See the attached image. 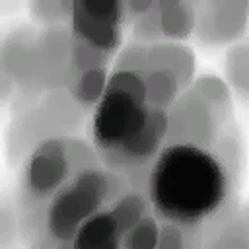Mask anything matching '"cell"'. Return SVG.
<instances>
[{
	"mask_svg": "<svg viewBox=\"0 0 249 249\" xmlns=\"http://www.w3.org/2000/svg\"><path fill=\"white\" fill-rule=\"evenodd\" d=\"M86 146L78 140L70 138H47L43 140L31 154L25 163L21 187L29 200H49L74 173L78 161L93 165L95 158L91 160V152L84 156H76Z\"/></svg>",
	"mask_w": 249,
	"mask_h": 249,
	"instance_id": "cell-3",
	"label": "cell"
},
{
	"mask_svg": "<svg viewBox=\"0 0 249 249\" xmlns=\"http://www.w3.org/2000/svg\"><path fill=\"white\" fill-rule=\"evenodd\" d=\"M226 171L206 148L169 144L152 165L150 198L165 220L195 226L224 204L230 185Z\"/></svg>",
	"mask_w": 249,
	"mask_h": 249,
	"instance_id": "cell-1",
	"label": "cell"
},
{
	"mask_svg": "<svg viewBox=\"0 0 249 249\" xmlns=\"http://www.w3.org/2000/svg\"><path fill=\"white\" fill-rule=\"evenodd\" d=\"M109 60V54L89 47L88 43L72 37V49H70V80L82 72L93 70V68H101L105 66ZM68 80V82H70Z\"/></svg>",
	"mask_w": 249,
	"mask_h": 249,
	"instance_id": "cell-14",
	"label": "cell"
},
{
	"mask_svg": "<svg viewBox=\"0 0 249 249\" xmlns=\"http://www.w3.org/2000/svg\"><path fill=\"white\" fill-rule=\"evenodd\" d=\"M109 212L115 218L119 231L124 235L144 214H148V200L140 193H123L119 198H115Z\"/></svg>",
	"mask_w": 249,
	"mask_h": 249,
	"instance_id": "cell-13",
	"label": "cell"
},
{
	"mask_svg": "<svg viewBox=\"0 0 249 249\" xmlns=\"http://www.w3.org/2000/svg\"><path fill=\"white\" fill-rule=\"evenodd\" d=\"M115 70H128L136 72L138 76H146L148 70V45L146 43H130L123 49V53L117 58Z\"/></svg>",
	"mask_w": 249,
	"mask_h": 249,
	"instance_id": "cell-18",
	"label": "cell"
},
{
	"mask_svg": "<svg viewBox=\"0 0 249 249\" xmlns=\"http://www.w3.org/2000/svg\"><path fill=\"white\" fill-rule=\"evenodd\" d=\"M144 86H146V105L165 111L173 105L181 89L177 78L167 70H150L144 76Z\"/></svg>",
	"mask_w": 249,
	"mask_h": 249,
	"instance_id": "cell-11",
	"label": "cell"
},
{
	"mask_svg": "<svg viewBox=\"0 0 249 249\" xmlns=\"http://www.w3.org/2000/svg\"><path fill=\"white\" fill-rule=\"evenodd\" d=\"M191 88L212 103L230 105V91H228L226 84L222 80H218L216 76H212V74H204V76L196 78Z\"/></svg>",
	"mask_w": 249,
	"mask_h": 249,
	"instance_id": "cell-21",
	"label": "cell"
},
{
	"mask_svg": "<svg viewBox=\"0 0 249 249\" xmlns=\"http://www.w3.org/2000/svg\"><path fill=\"white\" fill-rule=\"evenodd\" d=\"M148 117L150 105L123 89L107 86L97 101L91 123L93 144L99 156H109L128 144L146 126Z\"/></svg>",
	"mask_w": 249,
	"mask_h": 249,
	"instance_id": "cell-4",
	"label": "cell"
},
{
	"mask_svg": "<svg viewBox=\"0 0 249 249\" xmlns=\"http://www.w3.org/2000/svg\"><path fill=\"white\" fill-rule=\"evenodd\" d=\"M123 4H124V14L128 18H134L136 19L138 16H142L144 12H148L154 2L152 0H128V2H123Z\"/></svg>",
	"mask_w": 249,
	"mask_h": 249,
	"instance_id": "cell-24",
	"label": "cell"
},
{
	"mask_svg": "<svg viewBox=\"0 0 249 249\" xmlns=\"http://www.w3.org/2000/svg\"><path fill=\"white\" fill-rule=\"evenodd\" d=\"M148 70H167L177 78L179 86L185 88L193 78L195 56L191 49L183 45H148Z\"/></svg>",
	"mask_w": 249,
	"mask_h": 249,
	"instance_id": "cell-8",
	"label": "cell"
},
{
	"mask_svg": "<svg viewBox=\"0 0 249 249\" xmlns=\"http://www.w3.org/2000/svg\"><path fill=\"white\" fill-rule=\"evenodd\" d=\"M123 181L99 167H86L74 173L47 202V231L60 243H72L84 220L103 208L107 200L119 198Z\"/></svg>",
	"mask_w": 249,
	"mask_h": 249,
	"instance_id": "cell-2",
	"label": "cell"
},
{
	"mask_svg": "<svg viewBox=\"0 0 249 249\" xmlns=\"http://www.w3.org/2000/svg\"><path fill=\"white\" fill-rule=\"evenodd\" d=\"M195 6V29L204 43H226L235 39L247 21L245 2H202Z\"/></svg>",
	"mask_w": 249,
	"mask_h": 249,
	"instance_id": "cell-6",
	"label": "cell"
},
{
	"mask_svg": "<svg viewBox=\"0 0 249 249\" xmlns=\"http://www.w3.org/2000/svg\"><path fill=\"white\" fill-rule=\"evenodd\" d=\"M185 245V233L181 230L179 224H163L160 230H158V241H156V247H161V249H175V247H183Z\"/></svg>",
	"mask_w": 249,
	"mask_h": 249,
	"instance_id": "cell-22",
	"label": "cell"
},
{
	"mask_svg": "<svg viewBox=\"0 0 249 249\" xmlns=\"http://www.w3.org/2000/svg\"><path fill=\"white\" fill-rule=\"evenodd\" d=\"M123 241V233L117 228L115 218L109 210H97L88 220L80 224L76 235L72 239L74 247H101L113 249L119 247Z\"/></svg>",
	"mask_w": 249,
	"mask_h": 249,
	"instance_id": "cell-9",
	"label": "cell"
},
{
	"mask_svg": "<svg viewBox=\"0 0 249 249\" xmlns=\"http://www.w3.org/2000/svg\"><path fill=\"white\" fill-rule=\"evenodd\" d=\"M226 74L230 84L241 93L247 95V88H249V72H247V45H235L228 51L226 56Z\"/></svg>",
	"mask_w": 249,
	"mask_h": 249,
	"instance_id": "cell-15",
	"label": "cell"
},
{
	"mask_svg": "<svg viewBox=\"0 0 249 249\" xmlns=\"http://www.w3.org/2000/svg\"><path fill=\"white\" fill-rule=\"evenodd\" d=\"M160 21L163 37L183 39L195 29V6L181 0H160Z\"/></svg>",
	"mask_w": 249,
	"mask_h": 249,
	"instance_id": "cell-10",
	"label": "cell"
},
{
	"mask_svg": "<svg viewBox=\"0 0 249 249\" xmlns=\"http://www.w3.org/2000/svg\"><path fill=\"white\" fill-rule=\"evenodd\" d=\"M31 8L39 19H60L64 18V12L72 14L74 2H37Z\"/></svg>",
	"mask_w": 249,
	"mask_h": 249,
	"instance_id": "cell-23",
	"label": "cell"
},
{
	"mask_svg": "<svg viewBox=\"0 0 249 249\" xmlns=\"http://www.w3.org/2000/svg\"><path fill=\"white\" fill-rule=\"evenodd\" d=\"M78 2L82 10L95 19L117 23V25H123V21H126L123 2H117V0H78Z\"/></svg>",
	"mask_w": 249,
	"mask_h": 249,
	"instance_id": "cell-17",
	"label": "cell"
},
{
	"mask_svg": "<svg viewBox=\"0 0 249 249\" xmlns=\"http://www.w3.org/2000/svg\"><path fill=\"white\" fill-rule=\"evenodd\" d=\"M105 88H107V68L105 66L82 72V74L74 76L68 82L70 95L80 105H93V103H97L101 99Z\"/></svg>",
	"mask_w": 249,
	"mask_h": 249,
	"instance_id": "cell-12",
	"label": "cell"
},
{
	"mask_svg": "<svg viewBox=\"0 0 249 249\" xmlns=\"http://www.w3.org/2000/svg\"><path fill=\"white\" fill-rule=\"evenodd\" d=\"M230 105H220L204 99L193 88L185 91L179 99L173 101L167 113V132L165 138L181 144H195L200 148H208L216 140L220 119L216 113H226Z\"/></svg>",
	"mask_w": 249,
	"mask_h": 249,
	"instance_id": "cell-5",
	"label": "cell"
},
{
	"mask_svg": "<svg viewBox=\"0 0 249 249\" xmlns=\"http://www.w3.org/2000/svg\"><path fill=\"white\" fill-rule=\"evenodd\" d=\"M107 86H109V88L123 89V91H126V93H130L132 97H136L138 101H144V103H146V86H144V78L138 76L136 72L113 70V74L107 78Z\"/></svg>",
	"mask_w": 249,
	"mask_h": 249,
	"instance_id": "cell-20",
	"label": "cell"
},
{
	"mask_svg": "<svg viewBox=\"0 0 249 249\" xmlns=\"http://www.w3.org/2000/svg\"><path fill=\"white\" fill-rule=\"evenodd\" d=\"M70 29H72V37L107 54H111L121 45V25L91 18L82 10L80 2H74L70 16Z\"/></svg>",
	"mask_w": 249,
	"mask_h": 249,
	"instance_id": "cell-7",
	"label": "cell"
},
{
	"mask_svg": "<svg viewBox=\"0 0 249 249\" xmlns=\"http://www.w3.org/2000/svg\"><path fill=\"white\" fill-rule=\"evenodd\" d=\"M163 37L161 21H160V2H154L148 12L134 19V39L138 43L158 41Z\"/></svg>",
	"mask_w": 249,
	"mask_h": 249,
	"instance_id": "cell-19",
	"label": "cell"
},
{
	"mask_svg": "<svg viewBox=\"0 0 249 249\" xmlns=\"http://www.w3.org/2000/svg\"><path fill=\"white\" fill-rule=\"evenodd\" d=\"M158 224L154 216L144 214L124 235H123V245L128 249H152L156 247L158 241Z\"/></svg>",
	"mask_w": 249,
	"mask_h": 249,
	"instance_id": "cell-16",
	"label": "cell"
}]
</instances>
